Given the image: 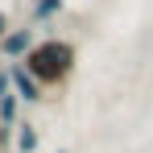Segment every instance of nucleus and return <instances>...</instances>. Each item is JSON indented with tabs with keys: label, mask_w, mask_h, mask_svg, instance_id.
Returning <instances> with one entry per match:
<instances>
[{
	"label": "nucleus",
	"mask_w": 153,
	"mask_h": 153,
	"mask_svg": "<svg viewBox=\"0 0 153 153\" xmlns=\"http://www.w3.org/2000/svg\"><path fill=\"white\" fill-rule=\"evenodd\" d=\"M13 145H17L13 153H37V145H42V132H37V124L21 120V124L13 128Z\"/></svg>",
	"instance_id": "obj_4"
},
{
	"label": "nucleus",
	"mask_w": 153,
	"mask_h": 153,
	"mask_svg": "<svg viewBox=\"0 0 153 153\" xmlns=\"http://www.w3.org/2000/svg\"><path fill=\"white\" fill-rule=\"evenodd\" d=\"M58 153H71V149H58Z\"/></svg>",
	"instance_id": "obj_9"
},
{
	"label": "nucleus",
	"mask_w": 153,
	"mask_h": 153,
	"mask_svg": "<svg viewBox=\"0 0 153 153\" xmlns=\"http://www.w3.org/2000/svg\"><path fill=\"white\" fill-rule=\"evenodd\" d=\"M13 91V83H8V66H0V100Z\"/></svg>",
	"instance_id": "obj_7"
},
{
	"label": "nucleus",
	"mask_w": 153,
	"mask_h": 153,
	"mask_svg": "<svg viewBox=\"0 0 153 153\" xmlns=\"http://www.w3.org/2000/svg\"><path fill=\"white\" fill-rule=\"evenodd\" d=\"M33 42H37V29H33V25H13L4 37H0V54H4V62H21V58L33 50Z\"/></svg>",
	"instance_id": "obj_2"
},
{
	"label": "nucleus",
	"mask_w": 153,
	"mask_h": 153,
	"mask_svg": "<svg viewBox=\"0 0 153 153\" xmlns=\"http://www.w3.org/2000/svg\"><path fill=\"white\" fill-rule=\"evenodd\" d=\"M75 62H79V46L66 42V37H37L33 50L21 58V66H25L46 91H50V87H62L66 79L75 75Z\"/></svg>",
	"instance_id": "obj_1"
},
{
	"label": "nucleus",
	"mask_w": 153,
	"mask_h": 153,
	"mask_svg": "<svg viewBox=\"0 0 153 153\" xmlns=\"http://www.w3.org/2000/svg\"><path fill=\"white\" fill-rule=\"evenodd\" d=\"M62 8H66V0H33V21H54V17H62Z\"/></svg>",
	"instance_id": "obj_6"
},
{
	"label": "nucleus",
	"mask_w": 153,
	"mask_h": 153,
	"mask_svg": "<svg viewBox=\"0 0 153 153\" xmlns=\"http://www.w3.org/2000/svg\"><path fill=\"white\" fill-rule=\"evenodd\" d=\"M8 29H13V25H8V13H4V8H0V37H4V33H8Z\"/></svg>",
	"instance_id": "obj_8"
},
{
	"label": "nucleus",
	"mask_w": 153,
	"mask_h": 153,
	"mask_svg": "<svg viewBox=\"0 0 153 153\" xmlns=\"http://www.w3.org/2000/svg\"><path fill=\"white\" fill-rule=\"evenodd\" d=\"M8 83H13V95H17L21 103H42L46 100V87L29 75L21 62H8Z\"/></svg>",
	"instance_id": "obj_3"
},
{
	"label": "nucleus",
	"mask_w": 153,
	"mask_h": 153,
	"mask_svg": "<svg viewBox=\"0 0 153 153\" xmlns=\"http://www.w3.org/2000/svg\"><path fill=\"white\" fill-rule=\"evenodd\" d=\"M17 124H21V100L8 91L0 100V128H17Z\"/></svg>",
	"instance_id": "obj_5"
}]
</instances>
